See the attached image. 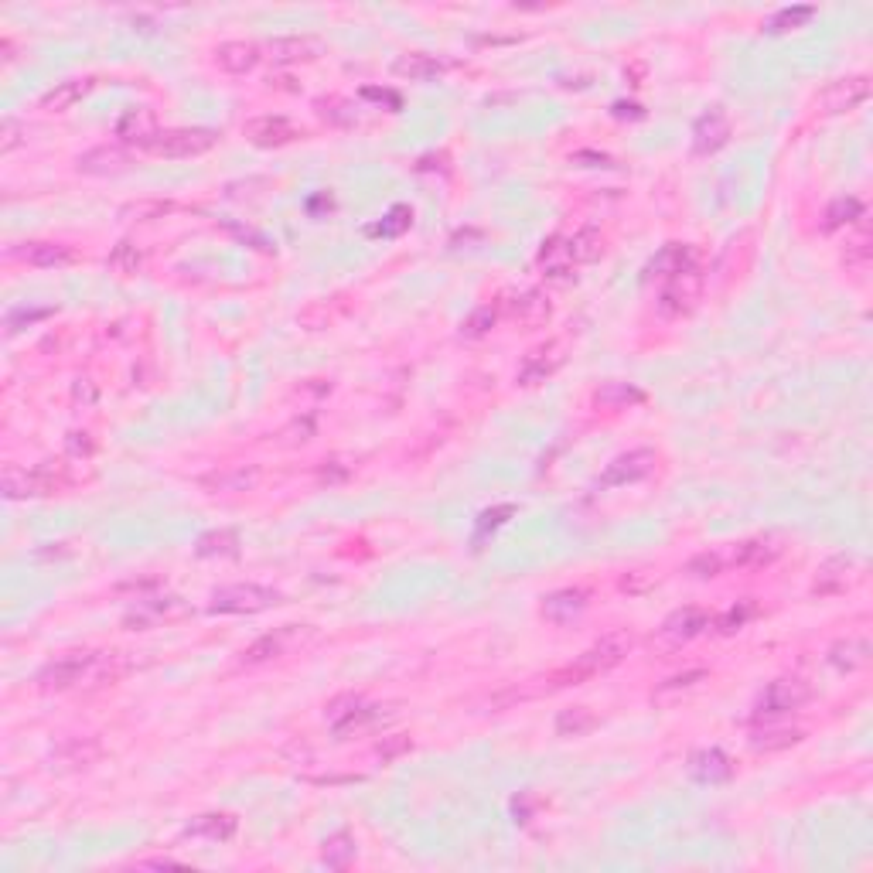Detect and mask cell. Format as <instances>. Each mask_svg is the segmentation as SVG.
<instances>
[{"label":"cell","instance_id":"cell-44","mask_svg":"<svg viewBox=\"0 0 873 873\" xmlns=\"http://www.w3.org/2000/svg\"><path fill=\"white\" fill-rule=\"evenodd\" d=\"M495 324H498V307L481 304V307H475V311H471L468 318L461 321V338H464V342H478V338L492 335Z\"/></svg>","mask_w":873,"mask_h":873},{"label":"cell","instance_id":"cell-47","mask_svg":"<svg viewBox=\"0 0 873 873\" xmlns=\"http://www.w3.org/2000/svg\"><path fill=\"white\" fill-rule=\"evenodd\" d=\"M754 614H758V604H754V601L734 604V608H727L717 618V631H720V635H737V631H741L747 621L754 618Z\"/></svg>","mask_w":873,"mask_h":873},{"label":"cell","instance_id":"cell-40","mask_svg":"<svg viewBox=\"0 0 873 873\" xmlns=\"http://www.w3.org/2000/svg\"><path fill=\"white\" fill-rule=\"evenodd\" d=\"M594 727H597V717L587 706H567V710H560V717H556V737H584Z\"/></svg>","mask_w":873,"mask_h":873},{"label":"cell","instance_id":"cell-53","mask_svg":"<svg viewBox=\"0 0 873 873\" xmlns=\"http://www.w3.org/2000/svg\"><path fill=\"white\" fill-rule=\"evenodd\" d=\"M24 137H28V130L18 120H4V127H0V154H11L14 147L24 144Z\"/></svg>","mask_w":873,"mask_h":873},{"label":"cell","instance_id":"cell-42","mask_svg":"<svg viewBox=\"0 0 873 873\" xmlns=\"http://www.w3.org/2000/svg\"><path fill=\"white\" fill-rule=\"evenodd\" d=\"M812 18H816V7L812 4H795V7H781L778 14H771L768 21V35H785V31H795L802 28V24H809Z\"/></svg>","mask_w":873,"mask_h":873},{"label":"cell","instance_id":"cell-17","mask_svg":"<svg viewBox=\"0 0 873 873\" xmlns=\"http://www.w3.org/2000/svg\"><path fill=\"white\" fill-rule=\"evenodd\" d=\"M243 133L249 137V144L256 147H284L301 137V130H297L287 116H256V120L246 123Z\"/></svg>","mask_w":873,"mask_h":873},{"label":"cell","instance_id":"cell-33","mask_svg":"<svg viewBox=\"0 0 873 873\" xmlns=\"http://www.w3.org/2000/svg\"><path fill=\"white\" fill-rule=\"evenodd\" d=\"M18 256L28 266H41V270H55V266L76 263V249L65 243H24Z\"/></svg>","mask_w":873,"mask_h":873},{"label":"cell","instance_id":"cell-36","mask_svg":"<svg viewBox=\"0 0 873 873\" xmlns=\"http://www.w3.org/2000/svg\"><path fill=\"white\" fill-rule=\"evenodd\" d=\"M447 65L440 62L434 55H423V52H410V55H399L393 62V72L399 79H410V82H430L444 72Z\"/></svg>","mask_w":873,"mask_h":873},{"label":"cell","instance_id":"cell-15","mask_svg":"<svg viewBox=\"0 0 873 873\" xmlns=\"http://www.w3.org/2000/svg\"><path fill=\"white\" fill-rule=\"evenodd\" d=\"M706 628H710V614H706L703 608H679L662 621L659 642L662 645H686V642H693V638H700Z\"/></svg>","mask_w":873,"mask_h":873},{"label":"cell","instance_id":"cell-19","mask_svg":"<svg viewBox=\"0 0 873 873\" xmlns=\"http://www.w3.org/2000/svg\"><path fill=\"white\" fill-rule=\"evenodd\" d=\"M266 52L277 65H301V62H314V58L324 55V41L314 35H290V38H273L266 45Z\"/></svg>","mask_w":873,"mask_h":873},{"label":"cell","instance_id":"cell-1","mask_svg":"<svg viewBox=\"0 0 873 873\" xmlns=\"http://www.w3.org/2000/svg\"><path fill=\"white\" fill-rule=\"evenodd\" d=\"M635 648V635L628 628H618V631H608L604 638H597L587 652H580L567 669L553 672L550 683L553 686H577V683H587L594 676H604L611 672L614 665H621L628 659V652Z\"/></svg>","mask_w":873,"mask_h":873},{"label":"cell","instance_id":"cell-30","mask_svg":"<svg viewBox=\"0 0 873 873\" xmlns=\"http://www.w3.org/2000/svg\"><path fill=\"white\" fill-rule=\"evenodd\" d=\"M96 79H69V82H58L55 89H48L45 96H41V110L45 113H65L72 110L76 103H82L89 93H93Z\"/></svg>","mask_w":873,"mask_h":873},{"label":"cell","instance_id":"cell-24","mask_svg":"<svg viewBox=\"0 0 873 873\" xmlns=\"http://www.w3.org/2000/svg\"><path fill=\"white\" fill-rule=\"evenodd\" d=\"M536 266L543 270L546 280H570L573 266H577V260H573V249H570V239H563V236L546 239L543 249H539V256H536Z\"/></svg>","mask_w":873,"mask_h":873},{"label":"cell","instance_id":"cell-9","mask_svg":"<svg viewBox=\"0 0 873 873\" xmlns=\"http://www.w3.org/2000/svg\"><path fill=\"white\" fill-rule=\"evenodd\" d=\"M659 464V454L648 451V447H638V451H628V454H618L614 461L604 468V475L597 478L601 488H621V485H635V481L648 478Z\"/></svg>","mask_w":873,"mask_h":873},{"label":"cell","instance_id":"cell-16","mask_svg":"<svg viewBox=\"0 0 873 873\" xmlns=\"http://www.w3.org/2000/svg\"><path fill=\"white\" fill-rule=\"evenodd\" d=\"M505 314H509L519 328L532 331V328H543V324L550 321L553 304H550V297L539 294V290H522V294H515L505 301Z\"/></svg>","mask_w":873,"mask_h":873},{"label":"cell","instance_id":"cell-21","mask_svg":"<svg viewBox=\"0 0 873 873\" xmlns=\"http://www.w3.org/2000/svg\"><path fill=\"white\" fill-rule=\"evenodd\" d=\"M560 365H563V345L560 342L532 348V352L526 355V362L519 365V386H539V382L550 379Z\"/></svg>","mask_w":873,"mask_h":873},{"label":"cell","instance_id":"cell-51","mask_svg":"<svg viewBox=\"0 0 873 873\" xmlns=\"http://www.w3.org/2000/svg\"><path fill=\"white\" fill-rule=\"evenodd\" d=\"M720 570H723V556L720 553H700V556H693V560L686 563L689 577H700V580L717 577Z\"/></svg>","mask_w":873,"mask_h":873},{"label":"cell","instance_id":"cell-26","mask_svg":"<svg viewBox=\"0 0 873 873\" xmlns=\"http://www.w3.org/2000/svg\"><path fill=\"white\" fill-rule=\"evenodd\" d=\"M239 822L232 812H205V816L191 819L185 836L188 839H205V843H226V839L236 836Z\"/></svg>","mask_w":873,"mask_h":873},{"label":"cell","instance_id":"cell-55","mask_svg":"<svg viewBox=\"0 0 873 873\" xmlns=\"http://www.w3.org/2000/svg\"><path fill=\"white\" fill-rule=\"evenodd\" d=\"M509 515H515V505H498V509L481 512V519H478V536H485L488 529L505 526V522H509Z\"/></svg>","mask_w":873,"mask_h":873},{"label":"cell","instance_id":"cell-20","mask_svg":"<svg viewBox=\"0 0 873 873\" xmlns=\"http://www.w3.org/2000/svg\"><path fill=\"white\" fill-rule=\"evenodd\" d=\"M781 550H785V546H781L778 536H754L734 546L730 563H734L737 570H761V567H771L781 556Z\"/></svg>","mask_w":873,"mask_h":873},{"label":"cell","instance_id":"cell-48","mask_svg":"<svg viewBox=\"0 0 873 873\" xmlns=\"http://www.w3.org/2000/svg\"><path fill=\"white\" fill-rule=\"evenodd\" d=\"M410 751H413V737L410 734H389V737H382V741L376 744V761L379 764H396L399 758H406Z\"/></svg>","mask_w":873,"mask_h":873},{"label":"cell","instance_id":"cell-37","mask_svg":"<svg viewBox=\"0 0 873 873\" xmlns=\"http://www.w3.org/2000/svg\"><path fill=\"white\" fill-rule=\"evenodd\" d=\"M870 260H873V236H870V229L863 226V219H860V222H856V232L846 239L843 263H846V270L863 273L870 266Z\"/></svg>","mask_w":873,"mask_h":873},{"label":"cell","instance_id":"cell-58","mask_svg":"<svg viewBox=\"0 0 873 873\" xmlns=\"http://www.w3.org/2000/svg\"><path fill=\"white\" fill-rule=\"evenodd\" d=\"M140 870H168V867H185V863L171 860V856H154V860H140Z\"/></svg>","mask_w":873,"mask_h":873},{"label":"cell","instance_id":"cell-18","mask_svg":"<svg viewBox=\"0 0 873 873\" xmlns=\"http://www.w3.org/2000/svg\"><path fill=\"white\" fill-rule=\"evenodd\" d=\"M587 604H590V594L584 587L553 590V594L543 601V618L550 621V625H573V621L587 611Z\"/></svg>","mask_w":873,"mask_h":873},{"label":"cell","instance_id":"cell-27","mask_svg":"<svg viewBox=\"0 0 873 873\" xmlns=\"http://www.w3.org/2000/svg\"><path fill=\"white\" fill-rule=\"evenodd\" d=\"M72 485L65 461H41L35 471H28V498H45L55 492H65Z\"/></svg>","mask_w":873,"mask_h":873},{"label":"cell","instance_id":"cell-8","mask_svg":"<svg viewBox=\"0 0 873 873\" xmlns=\"http://www.w3.org/2000/svg\"><path fill=\"white\" fill-rule=\"evenodd\" d=\"M307 638H311V628H301V625H287V628H277L270 635L256 638L253 645L243 648L239 662L243 665H263V662H273V659H284L290 648H301Z\"/></svg>","mask_w":873,"mask_h":873},{"label":"cell","instance_id":"cell-28","mask_svg":"<svg viewBox=\"0 0 873 873\" xmlns=\"http://www.w3.org/2000/svg\"><path fill=\"white\" fill-rule=\"evenodd\" d=\"M829 665H833L836 672H860L870 665V642L860 635H850V638H839V642L829 648Z\"/></svg>","mask_w":873,"mask_h":873},{"label":"cell","instance_id":"cell-57","mask_svg":"<svg viewBox=\"0 0 873 873\" xmlns=\"http://www.w3.org/2000/svg\"><path fill=\"white\" fill-rule=\"evenodd\" d=\"M48 307H38V311H14L11 318H7V331H18L21 321H38V318H48Z\"/></svg>","mask_w":873,"mask_h":873},{"label":"cell","instance_id":"cell-3","mask_svg":"<svg viewBox=\"0 0 873 873\" xmlns=\"http://www.w3.org/2000/svg\"><path fill=\"white\" fill-rule=\"evenodd\" d=\"M812 700V686L798 676H781L775 683L764 686V693L754 703V720H771V717H785V713L802 710L805 703Z\"/></svg>","mask_w":873,"mask_h":873},{"label":"cell","instance_id":"cell-59","mask_svg":"<svg viewBox=\"0 0 873 873\" xmlns=\"http://www.w3.org/2000/svg\"><path fill=\"white\" fill-rule=\"evenodd\" d=\"M573 161H594L590 168H597V164H601V168H608L611 157L608 154H587V151H580V154H573Z\"/></svg>","mask_w":873,"mask_h":873},{"label":"cell","instance_id":"cell-32","mask_svg":"<svg viewBox=\"0 0 873 873\" xmlns=\"http://www.w3.org/2000/svg\"><path fill=\"white\" fill-rule=\"evenodd\" d=\"M99 754H103V747H99L96 737H69L52 751V761L62 764V768H89V764L99 761Z\"/></svg>","mask_w":873,"mask_h":873},{"label":"cell","instance_id":"cell-35","mask_svg":"<svg viewBox=\"0 0 873 873\" xmlns=\"http://www.w3.org/2000/svg\"><path fill=\"white\" fill-rule=\"evenodd\" d=\"M802 730L798 727H778V723H768V727H758L751 734V751L758 754H775V751H788V747H795L798 741H802Z\"/></svg>","mask_w":873,"mask_h":873},{"label":"cell","instance_id":"cell-46","mask_svg":"<svg viewBox=\"0 0 873 873\" xmlns=\"http://www.w3.org/2000/svg\"><path fill=\"white\" fill-rule=\"evenodd\" d=\"M570 249H573L577 266L594 263V260H601V253H604V236L597 229H580L577 236H570Z\"/></svg>","mask_w":873,"mask_h":873},{"label":"cell","instance_id":"cell-11","mask_svg":"<svg viewBox=\"0 0 873 873\" xmlns=\"http://www.w3.org/2000/svg\"><path fill=\"white\" fill-rule=\"evenodd\" d=\"M730 133H734V127H730V116L723 106H713V110H706L700 120L693 123V154H717L723 144L730 140Z\"/></svg>","mask_w":873,"mask_h":873},{"label":"cell","instance_id":"cell-43","mask_svg":"<svg viewBox=\"0 0 873 873\" xmlns=\"http://www.w3.org/2000/svg\"><path fill=\"white\" fill-rule=\"evenodd\" d=\"M355 853H359V846H355V839L348 833H335V836H328L321 843V860L328 863V867H335V870L348 867V863L355 860Z\"/></svg>","mask_w":873,"mask_h":873},{"label":"cell","instance_id":"cell-4","mask_svg":"<svg viewBox=\"0 0 873 873\" xmlns=\"http://www.w3.org/2000/svg\"><path fill=\"white\" fill-rule=\"evenodd\" d=\"M280 601V594L273 587H263V584H229V587H219L212 594V604L209 611L212 614H256V611H266Z\"/></svg>","mask_w":873,"mask_h":873},{"label":"cell","instance_id":"cell-10","mask_svg":"<svg viewBox=\"0 0 873 873\" xmlns=\"http://www.w3.org/2000/svg\"><path fill=\"white\" fill-rule=\"evenodd\" d=\"M324 720L331 723L338 737H348V734H359V730L372 727L379 720V706H369L359 696H342L324 710Z\"/></svg>","mask_w":873,"mask_h":873},{"label":"cell","instance_id":"cell-7","mask_svg":"<svg viewBox=\"0 0 873 873\" xmlns=\"http://www.w3.org/2000/svg\"><path fill=\"white\" fill-rule=\"evenodd\" d=\"M860 577H863V563L856 560L853 553L829 556V560L816 570V580H812V594H816V597L846 594L850 587L860 584Z\"/></svg>","mask_w":873,"mask_h":873},{"label":"cell","instance_id":"cell-54","mask_svg":"<svg viewBox=\"0 0 873 873\" xmlns=\"http://www.w3.org/2000/svg\"><path fill=\"white\" fill-rule=\"evenodd\" d=\"M65 451H69L72 457H93L96 440H93V434H86V430H72V434L65 437Z\"/></svg>","mask_w":873,"mask_h":873},{"label":"cell","instance_id":"cell-13","mask_svg":"<svg viewBox=\"0 0 873 873\" xmlns=\"http://www.w3.org/2000/svg\"><path fill=\"white\" fill-rule=\"evenodd\" d=\"M870 99V79L867 76H846V79H836L826 93L819 96V106L822 113L836 116V113H850L856 110L860 103Z\"/></svg>","mask_w":873,"mask_h":873},{"label":"cell","instance_id":"cell-45","mask_svg":"<svg viewBox=\"0 0 873 873\" xmlns=\"http://www.w3.org/2000/svg\"><path fill=\"white\" fill-rule=\"evenodd\" d=\"M198 556H236L239 553V536L232 529H215V532H205L202 539H198L195 546Z\"/></svg>","mask_w":873,"mask_h":873},{"label":"cell","instance_id":"cell-34","mask_svg":"<svg viewBox=\"0 0 873 873\" xmlns=\"http://www.w3.org/2000/svg\"><path fill=\"white\" fill-rule=\"evenodd\" d=\"M256 481H260V468L256 464H239V468H226L202 478V488H209V492H249Z\"/></svg>","mask_w":873,"mask_h":873},{"label":"cell","instance_id":"cell-56","mask_svg":"<svg viewBox=\"0 0 873 873\" xmlns=\"http://www.w3.org/2000/svg\"><path fill=\"white\" fill-rule=\"evenodd\" d=\"M72 399L82 406H93L96 403V382L93 379H76V386H72Z\"/></svg>","mask_w":873,"mask_h":873},{"label":"cell","instance_id":"cell-6","mask_svg":"<svg viewBox=\"0 0 873 873\" xmlns=\"http://www.w3.org/2000/svg\"><path fill=\"white\" fill-rule=\"evenodd\" d=\"M215 144H219V133L209 127H178V130H161L151 154L168 157V161H181V157L209 154Z\"/></svg>","mask_w":873,"mask_h":873},{"label":"cell","instance_id":"cell-41","mask_svg":"<svg viewBox=\"0 0 873 873\" xmlns=\"http://www.w3.org/2000/svg\"><path fill=\"white\" fill-rule=\"evenodd\" d=\"M106 266H110L113 273H120V277H133V273H140V266H144V249L133 243V239H120V243L113 246Z\"/></svg>","mask_w":873,"mask_h":873},{"label":"cell","instance_id":"cell-31","mask_svg":"<svg viewBox=\"0 0 873 873\" xmlns=\"http://www.w3.org/2000/svg\"><path fill=\"white\" fill-rule=\"evenodd\" d=\"M642 403H645V389H638L635 382H604L594 393V406L608 413L631 410V406H642Z\"/></svg>","mask_w":873,"mask_h":873},{"label":"cell","instance_id":"cell-52","mask_svg":"<svg viewBox=\"0 0 873 873\" xmlns=\"http://www.w3.org/2000/svg\"><path fill=\"white\" fill-rule=\"evenodd\" d=\"M410 222H413V212L403 209V205H396V209L386 215V222H382V226H376L372 232H382V236H396V232H403L406 226H410Z\"/></svg>","mask_w":873,"mask_h":873},{"label":"cell","instance_id":"cell-22","mask_svg":"<svg viewBox=\"0 0 873 873\" xmlns=\"http://www.w3.org/2000/svg\"><path fill=\"white\" fill-rule=\"evenodd\" d=\"M689 778L700 781V785H720V781L734 778V761L720 751V747H706V751H696L689 758Z\"/></svg>","mask_w":873,"mask_h":873},{"label":"cell","instance_id":"cell-23","mask_svg":"<svg viewBox=\"0 0 873 873\" xmlns=\"http://www.w3.org/2000/svg\"><path fill=\"white\" fill-rule=\"evenodd\" d=\"M79 174H93V178H116V174L130 171V154L123 147H93L76 161Z\"/></svg>","mask_w":873,"mask_h":873},{"label":"cell","instance_id":"cell-60","mask_svg":"<svg viewBox=\"0 0 873 873\" xmlns=\"http://www.w3.org/2000/svg\"><path fill=\"white\" fill-rule=\"evenodd\" d=\"M0 55H4V62H14V58H18V55H14V41L11 38L0 41Z\"/></svg>","mask_w":873,"mask_h":873},{"label":"cell","instance_id":"cell-14","mask_svg":"<svg viewBox=\"0 0 873 873\" xmlns=\"http://www.w3.org/2000/svg\"><path fill=\"white\" fill-rule=\"evenodd\" d=\"M178 614H185L181 597H140L137 608L123 618V628H127V631H147V628L161 625V621L178 618Z\"/></svg>","mask_w":873,"mask_h":873},{"label":"cell","instance_id":"cell-29","mask_svg":"<svg viewBox=\"0 0 873 873\" xmlns=\"http://www.w3.org/2000/svg\"><path fill=\"white\" fill-rule=\"evenodd\" d=\"M689 263H696V253H693V246H686V243H669V246H662L659 253H655V260L645 266V277L648 280H669V277H676L679 270H686Z\"/></svg>","mask_w":873,"mask_h":873},{"label":"cell","instance_id":"cell-49","mask_svg":"<svg viewBox=\"0 0 873 873\" xmlns=\"http://www.w3.org/2000/svg\"><path fill=\"white\" fill-rule=\"evenodd\" d=\"M168 212H171V202H157L154 198V202H133L120 215L130 222H151V219H161V215H168Z\"/></svg>","mask_w":873,"mask_h":873},{"label":"cell","instance_id":"cell-12","mask_svg":"<svg viewBox=\"0 0 873 873\" xmlns=\"http://www.w3.org/2000/svg\"><path fill=\"white\" fill-rule=\"evenodd\" d=\"M116 137H120V144L127 147H140V151H151L154 140L161 137V127H157V116L154 110H147V106H137V110H127L116 120Z\"/></svg>","mask_w":873,"mask_h":873},{"label":"cell","instance_id":"cell-50","mask_svg":"<svg viewBox=\"0 0 873 873\" xmlns=\"http://www.w3.org/2000/svg\"><path fill=\"white\" fill-rule=\"evenodd\" d=\"M655 584H659V573H652V570H631V573H625V577L618 580V587L625 590V594H631V597L648 594Z\"/></svg>","mask_w":873,"mask_h":873},{"label":"cell","instance_id":"cell-2","mask_svg":"<svg viewBox=\"0 0 873 873\" xmlns=\"http://www.w3.org/2000/svg\"><path fill=\"white\" fill-rule=\"evenodd\" d=\"M703 287H706V273L700 260L689 263L686 270H679L676 277L665 280L662 294H659V311L665 318H683V314L693 311L703 297Z\"/></svg>","mask_w":873,"mask_h":873},{"label":"cell","instance_id":"cell-39","mask_svg":"<svg viewBox=\"0 0 873 873\" xmlns=\"http://www.w3.org/2000/svg\"><path fill=\"white\" fill-rule=\"evenodd\" d=\"M860 219H863V202H860V198H853V195H843V198H836V202L829 205L826 215H822V229L836 232L843 226H856Z\"/></svg>","mask_w":873,"mask_h":873},{"label":"cell","instance_id":"cell-38","mask_svg":"<svg viewBox=\"0 0 873 873\" xmlns=\"http://www.w3.org/2000/svg\"><path fill=\"white\" fill-rule=\"evenodd\" d=\"M703 679H706V669H689V672H679V676H669V679H665V683L655 686L652 703L665 706V703L679 700V696H683V693H693V689L700 686Z\"/></svg>","mask_w":873,"mask_h":873},{"label":"cell","instance_id":"cell-25","mask_svg":"<svg viewBox=\"0 0 873 873\" xmlns=\"http://www.w3.org/2000/svg\"><path fill=\"white\" fill-rule=\"evenodd\" d=\"M260 45H253V41H226V45L215 48V65H219L222 72H229V76H246V72H253L256 65H260Z\"/></svg>","mask_w":873,"mask_h":873},{"label":"cell","instance_id":"cell-5","mask_svg":"<svg viewBox=\"0 0 873 873\" xmlns=\"http://www.w3.org/2000/svg\"><path fill=\"white\" fill-rule=\"evenodd\" d=\"M99 659V652H69L62 659L48 662L45 669L38 672V686L48 689V693H65V689L86 686L89 672Z\"/></svg>","mask_w":873,"mask_h":873}]
</instances>
